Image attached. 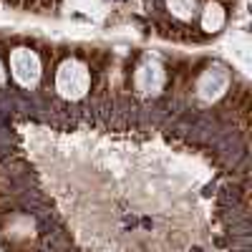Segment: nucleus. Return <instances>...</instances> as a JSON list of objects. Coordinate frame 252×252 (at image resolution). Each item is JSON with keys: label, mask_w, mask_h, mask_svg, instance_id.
<instances>
[{"label": "nucleus", "mask_w": 252, "mask_h": 252, "mask_svg": "<svg viewBox=\"0 0 252 252\" xmlns=\"http://www.w3.org/2000/svg\"><path fill=\"white\" fill-rule=\"evenodd\" d=\"M172 15H177L179 20H189L197 13V0H166Z\"/></svg>", "instance_id": "obj_6"}, {"label": "nucleus", "mask_w": 252, "mask_h": 252, "mask_svg": "<svg viewBox=\"0 0 252 252\" xmlns=\"http://www.w3.org/2000/svg\"><path fill=\"white\" fill-rule=\"evenodd\" d=\"M164 66L157 61V58H144L141 66L136 68L134 73V83H136V91L144 94V96H157L161 89H164Z\"/></svg>", "instance_id": "obj_3"}, {"label": "nucleus", "mask_w": 252, "mask_h": 252, "mask_svg": "<svg viewBox=\"0 0 252 252\" xmlns=\"http://www.w3.org/2000/svg\"><path fill=\"white\" fill-rule=\"evenodd\" d=\"M10 73L23 89H33L40 81V58L31 48H15L10 53Z\"/></svg>", "instance_id": "obj_2"}, {"label": "nucleus", "mask_w": 252, "mask_h": 252, "mask_svg": "<svg viewBox=\"0 0 252 252\" xmlns=\"http://www.w3.org/2000/svg\"><path fill=\"white\" fill-rule=\"evenodd\" d=\"M5 83V71H3V66H0V86Z\"/></svg>", "instance_id": "obj_7"}, {"label": "nucleus", "mask_w": 252, "mask_h": 252, "mask_svg": "<svg viewBox=\"0 0 252 252\" xmlns=\"http://www.w3.org/2000/svg\"><path fill=\"white\" fill-rule=\"evenodd\" d=\"M227 83H229V73H227V68H222V66H212V68H207V71L202 73L197 89H199V96H202L204 101H215V98H220V96L224 94Z\"/></svg>", "instance_id": "obj_4"}, {"label": "nucleus", "mask_w": 252, "mask_h": 252, "mask_svg": "<svg viewBox=\"0 0 252 252\" xmlns=\"http://www.w3.org/2000/svg\"><path fill=\"white\" fill-rule=\"evenodd\" d=\"M56 89L63 98H83L89 94L91 89V73L89 68L83 66L81 61L76 58H68V61H63L61 66H58V73H56Z\"/></svg>", "instance_id": "obj_1"}, {"label": "nucleus", "mask_w": 252, "mask_h": 252, "mask_svg": "<svg viewBox=\"0 0 252 252\" xmlns=\"http://www.w3.org/2000/svg\"><path fill=\"white\" fill-rule=\"evenodd\" d=\"M224 26V10L217 3H207V8L202 10V28L209 33H217Z\"/></svg>", "instance_id": "obj_5"}]
</instances>
